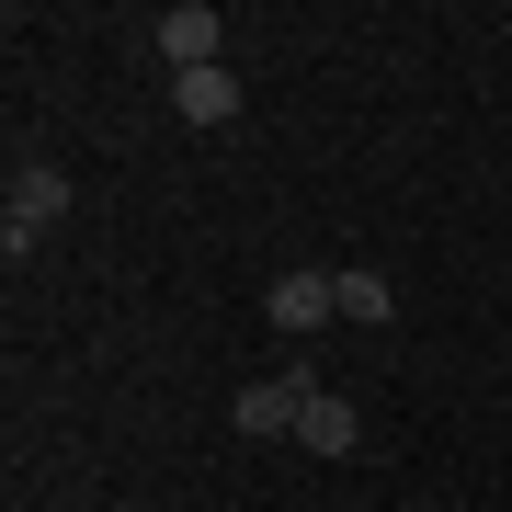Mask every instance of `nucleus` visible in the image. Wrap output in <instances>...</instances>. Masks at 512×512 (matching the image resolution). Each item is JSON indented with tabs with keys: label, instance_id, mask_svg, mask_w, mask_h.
Wrapping results in <instances>:
<instances>
[{
	"label": "nucleus",
	"instance_id": "obj_1",
	"mask_svg": "<svg viewBox=\"0 0 512 512\" xmlns=\"http://www.w3.org/2000/svg\"><path fill=\"white\" fill-rule=\"evenodd\" d=\"M57 217H69V171H57V160H23V171H12V217H0V251L23 262Z\"/></svg>",
	"mask_w": 512,
	"mask_h": 512
},
{
	"label": "nucleus",
	"instance_id": "obj_7",
	"mask_svg": "<svg viewBox=\"0 0 512 512\" xmlns=\"http://www.w3.org/2000/svg\"><path fill=\"white\" fill-rule=\"evenodd\" d=\"M330 296H342V319H365V330H387V319H399V296H387V274H376V262H342V274H330Z\"/></svg>",
	"mask_w": 512,
	"mask_h": 512
},
{
	"label": "nucleus",
	"instance_id": "obj_5",
	"mask_svg": "<svg viewBox=\"0 0 512 512\" xmlns=\"http://www.w3.org/2000/svg\"><path fill=\"white\" fill-rule=\"evenodd\" d=\"M296 444H308V456H353V444H365V410H353L342 387H319L308 421H296Z\"/></svg>",
	"mask_w": 512,
	"mask_h": 512
},
{
	"label": "nucleus",
	"instance_id": "obj_6",
	"mask_svg": "<svg viewBox=\"0 0 512 512\" xmlns=\"http://www.w3.org/2000/svg\"><path fill=\"white\" fill-rule=\"evenodd\" d=\"M171 114H183V126H239V80L228 69H183L171 80Z\"/></svg>",
	"mask_w": 512,
	"mask_h": 512
},
{
	"label": "nucleus",
	"instance_id": "obj_2",
	"mask_svg": "<svg viewBox=\"0 0 512 512\" xmlns=\"http://www.w3.org/2000/svg\"><path fill=\"white\" fill-rule=\"evenodd\" d=\"M308 399H319L308 376H251V387L228 399V421H239V433H296V421H308Z\"/></svg>",
	"mask_w": 512,
	"mask_h": 512
},
{
	"label": "nucleus",
	"instance_id": "obj_4",
	"mask_svg": "<svg viewBox=\"0 0 512 512\" xmlns=\"http://www.w3.org/2000/svg\"><path fill=\"white\" fill-rule=\"evenodd\" d=\"M148 35H160L171 80H183V69H217V35H228V23L205 12V0H183V12H160V23H148Z\"/></svg>",
	"mask_w": 512,
	"mask_h": 512
},
{
	"label": "nucleus",
	"instance_id": "obj_3",
	"mask_svg": "<svg viewBox=\"0 0 512 512\" xmlns=\"http://www.w3.org/2000/svg\"><path fill=\"white\" fill-rule=\"evenodd\" d=\"M262 319H274L285 342H308L319 319H342V296H330V274H308V262H296V274H274V296H262Z\"/></svg>",
	"mask_w": 512,
	"mask_h": 512
}]
</instances>
